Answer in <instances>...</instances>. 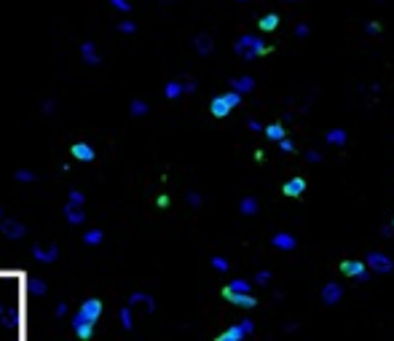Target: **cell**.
<instances>
[{
    "mask_svg": "<svg viewBox=\"0 0 394 341\" xmlns=\"http://www.w3.org/2000/svg\"><path fill=\"white\" fill-rule=\"evenodd\" d=\"M116 30L123 32V35H131V32H137V25H134V22H118Z\"/></svg>",
    "mask_w": 394,
    "mask_h": 341,
    "instance_id": "83f0119b",
    "label": "cell"
},
{
    "mask_svg": "<svg viewBox=\"0 0 394 341\" xmlns=\"http://www.w3.org/2000/svg\"><path fill=\"white\" fill-rule=\"evenodd\" d=\"M282 194L290 196V199L303 196V194H306V180H303V178H290L287 183L282 185Z\"/></svg>",
    "mask_w": 394,
    "mask_h": 341,
    "instance_id": "ba28073f",
    "label": "cell"
},
{
    "mask_svg": "<svg viewBox=\"0 0 394 341\" xmlns=\"http://www.w3.org/2000/svg\"><path fill=\"white\" fill-rule=\"evenodd\" d=\"M341 285L338 282H330V285H324V290H322V298H324V304H338L341 301Z\"/></svg>",
    "mask_w": 394,
    "mask_h": 341,
    "instance_id": "5bb4252c",
    "label": "cell"
},
{
    "mask_svg": "<svg viewBox=\"0 0 394 341\" xmlns=\"http://www.w3.org/2000/svg\"><path fill=\"white\" fill-rule=\"evenodd\" d=\"M209 110H212L215 118H225L233 107H231V102L225 100V94H218V97H212V102H209Z\"/></svg>",
    "mask_w": 394,
    "mask_h": 341,
    "instance_id": "9c48e42d",
    "label": "cell"
},
{
    "mask_svg": "<svg viewBox=\"0 0 394 341\" xmlns=\"http://www.w3.org/2000/svg\"><path fill=\"white\" fill-rule=\"evenodd\" d=\"M239 3H247V0H239Z\"/></svg>",
    "mask_w": 394,
    "mask_h": 341,
    "instance_id": "ee69618b",
    "label": "cell"
},
{
    "mask_svg": "<svg viewBox=\"0 0 394 341\" xmlns=\"http://www.w3.org/2000/svg\"><path fill=\"white\" fill-rule=\"evenodd\" d=\"M102 239H105V231H102V229H89L86 234H83V244H89V247L102 244Z\"/></svg>",
    "mask_w": 394,
    "mask_h": 341,
    "instance_id": "d6986e66",
    "label": "cell"
},
{
    "mask_svg": "<svg viewBox=\"0 0 394 341\" xmlns=\"http://www.w3.org/2000/svg\"><path fill=\"white\" fill-rule=\"evenodd\" d=\"M0 220H3V210H0Z\"/></svg>",
    "mask_w": 394,
    "mask_h": 341,
    "instance_id": "7bdbcfd3",
    "label": "cell"
},
{
    "mask_svg": "<svg viewBox=\"0 0 394 341\" xmlns=\"http://www.w3.org/2000/svg\"><path fill=\"white\" fill-rule=\"evenodd\" d=\"M295 35H298V38H306V35H308V27H306V25H298V30H295Z\"/></svg>",
    "mask_w": 394,
    "mask_h": 341,
    "instance_id": "d590c367",
    "label": "cell"
},
{
    "mask_svg": "<svg viewBox=\"0 0 394 341\" xmlns=\"http://www.w3.org/2000/svg\"><path fill=\"white\" fill-rule=\"evenodd\" d=\"M239 210H242V215H255V212H258V202H255L252 196H247V199H242Z\"/></svg>",
    "mask_w": 394,
    "mask_h": 341,
    "instance_id": "cb8c5ba5",
    "label": "cell"
},
{
    "mask_svg": "<svg viewBox=\"0 0 394 341\" xmlns=\"http://www.w3.org/2000/svg\"><path fill=\"white\" fill-rule=\"evenodd\" d=\"M365 263H368L370 269H375V271H378V274H389V271L394 269L392 258H389V255H384V253H370Z\"/></svg>",
    "mask_w": 394,
    "mask_h": 341,
    "instance_id": "3957f363",
    "label": "cell"
},
{
    "mask_svg": "<svg viewBox=\"0 0 394 341\" xmlns=\"http://www.w3.org/2000/svg\"><path fill=\"white\" fill-rule=\"evenodd\" d=\"M156 204H158V207H169V196H158Z\"/></svg>",
    "mask_w": 394,
    "mask_h": 341,
    "instance_id": "8d00e7d4",
    "label": "cell"
},
{
    "mask_svg": "<svg viewBox=\"0 0 394 341\" xmlns=\"http://www.w3.org/2000/svg\"><path fill=\"white\" fill-rule=\"evenodd\" d=\"M196 89V81H185V92H193Z\"/></svg>",
    "mask_w": 394,
    "mask_h": 341,
    "instance_id": "ab89813d",
    "label": "cell"
},
{
    "mask_svg": "<svg viewBox=\"0 0 394 341\" xmlns=\"http://www.w3.org/2000/svg\"><path fill=\"white\" fill-rule=\"evenodd\" d=\"M222 298H228L231 304H236V306H244V309H252V306L258 304L249 293H228V290H222Z\"/></svg>",
    "mask_w": 394,
    "mask_h": 341,
    "instance_id": "7c38bea8",
    "label": "cell"
},
{
    "mask_svg": "<svg viewBox=\"0 0 394 341\" xmlns=\"http://www.w3.org/2000/svg\"><path fill=\"white\" fill-rule=\"evenodd\" d=\"M327 143L344 145V143H346V132H344V129H333V132H327Z\"/></svg>",
    "mask_w": 394,
    "mask_h": 341,
    "instance_id": "4316f807",
    "label": "cell"
},
{
    "mask_svg": "<svg viewBox=\"0 0 394 341\" xmlns=\"http://www.w3.org/2000/svg\"><path fill=\"white\" fill-rule=\"evenodd\" d=\"M263 132H266V137H268V140H276V143H279V140H284V137H287V132H284V127H282V124H268V127L263 129Z\"/></svg>",
    "mask_w": 394,
    "mask_h": 341,
    "instance_id": "ffe728a7",
    "label": "cell"
},
{
    "mask_svg": "<svg viewBox=\"0 0 394 341\" xmlns=\"http://www.w3.org/2000/svg\"><path fill=\"white\" fill-rule=\"evenodd\" d=\"M81 59L86 62L89 67H97V65H102V54H99V51H97V43H91V41L81 43Z\"/></svg>",
    "mask_w": 394,
    "mask_h": 341,
    "instance_id": "5b68a950",
    "label": "cell"
},
{
    "mask_svg": "<svg viewBox=\"0 0 394 341\" xmlns=\"http://www.w3.org/2000/svg\"><path fill=\"white\" fill-rule=\"evenodd\" d=\"M110 5H113L116 11H123V14H129V11H131V3H129V0H110Z\"/></svg>",
    "mask_w": 394,
    "mask_h": 341,
    "instance_id": "f1b7e54d",
    "label": "cell"
},
{
    "mask_svg": "<svg viewBox=\"0 0 394 341\" xmlns=\"http://www.w3.org/2000/svg\"><path fill=\"white\" fill-rule=\"evenodd\" d=\"M32 255H35V261H41V263H54V261L59 258V247H56V244H49V247L35 244V247H32Z\"/></svg>",
    "mask_w": 394,
    "mask_h": 341,
    "instance_id": "52a82bcc",
    "label": "cell"
},
{
    "mask_svg": "<svg viewBox=\"0 0 394 341\" xmlns=\"http://www.w3.org/2000/svg\"><path fill=\"white\" fill-rule=\"evenodd\" d=\"M287 3H300V0H287Z\"/></svg>",
    "mask_w": 394,
    "mask_h": 341,
    "instance_id": "b9f144b4",
    "label": "cell"
},
{
    "mask_svg": "<svg viewBox=\"0 0 394 341\" xmlns=\"http://www.w3.org/2000/svg\"><path fill=\"white\" fill-rule=\"evenodd\" d=\"M239 56H244V59H258L260 54H268V51H273V46H263V38L258 35H242L236 41V46H233Z\"/></svg>",
    "mask_w": 394,
    "mask_h": 341,
    "instance_id": "7a4b0ae2",
    "label": "cell"
},
{
    "mask_svg": "<svg viewBox=\"0 0 394 341\" xmlns=\"http://www.w3.org/2000/svg\"><path fill=\"white\" fill-rule=\"evenodd\" d=\"M196 51L201 56H209L212 54V49H215V41H212V35H207V32H201V35H196Z\"/></svg>",
    "mask_w": 394,
    "mask_h": 341,
    "instance_id": "4fadbf2b",
    "label": "cell"
},
{
    "mask_svg": "<svg viewBox=\"0 0 394 341\" xmlns=\"http://www.w3.org/2000/svg\"><path fill=\"white\" fill-rule=\"evenodd\" d=\"M67 202H73V204H83V202H86V196H83L78 188H73V191H70V199H67Z\"/></svg>",
    "mask_w": 394,
    "mask_h": 341,
    "instance_id": "4dcf8cb0",
    "label": "cell"
},
{
    "mask_svg": "<svg viewBox=\"0 0 394 341\" xmlns=\"http://www.w3.org/2000/svg\"><path fill=\"white\" fill-rule=\"evenodd\" d=\"M140 301H142V304H145V309H148V312H153V306H156V304H153V298H150V295H148V293H131V298H129V306L140 304Z\"/></svg>",
    "mask_w": 394,
    "mask_h": 341,
    "instance_id": "44dd1931",
    "label": "cell"
},
{
    "mask_svg": "<svg viewBox=\"0 0 394 341\" xmlns=\"http://www.w3.org/2000/svg\"><path fill=\"white\" fill-rule=\"evenodd\" d=\"M46 290H49V288H46L43 280H35V282L30 285V293H35V295H46Z\"/></svg>",
    "mask_w": 394,
    "mask_h": 341,
    "instance_id": "f546056e",
    "label": "cell"
},
{
    "mask_svg": "<svg viewBox=\"0 0 394 341\" xmlns=\"http://www.w3.org/2000/svg\"><path fill=\"white\" fill-rule=\"evenodd\" d=\"M368 32H373V35H378V32H381V25H378V22H368Z\"/></svg>",
    "mask_w": 394,
    "mask_h": 341,
    "instance_id": "e575fe53",
    "label": "cell"
},
{
    "mask_svg": "<svg viewBox=\"0 0 394 341\" xmlns=\"http://www.w3.org/2000/svg\"><path fill=\"white\" fill-rule=\"evenodd\" d=\"M129 110H131V116H145L148 113V102L145 100H131V105H129Z\"/></svg>",
    "mask_w": 394,
    "mask_h": 341,
    "instance_id": "d4e9b609",
    "label": "cell"
},
{
    "mask_svg": "<svg viewBox=\"0 0 394 341\" xmlns=\"http://www.w3.org/2000/svg\"><path fill=\"white\" fill-rule=\"evenodd\" d=\"M54 315H56V317H65V315H67V304H56V306H54Z\"/></svg>",
    "mask_w": 394,
    "mask_h": 341,
    "instance_id": "836d02e7",
    "label": "cell"
},
{
    "mask_svg": "<svg viewBox=\"0 0 394 341\" xmlns=\"http://www.w3.org/2000/svg\"><path fill=\"white\" fill-rule=\"evenodd\" d=\"M252 86H255V81H252L249 76H244V78H233V81H231V89H233V92H239V94L252 92Z\"/></svg>",
    "mask_w": 394,
    "mask_h": 341,
    "instance_id": "ac0fdd59",
    "label": "cell"
},
{
    "mask_svg": "<svg viewBox=\"0 0 394 341\" xmlns=\"http://www.w3.org/2000/svg\"><path fill=\"white\" fill-rule=\"evenodd\" d=\"M102 317V301L99 298H86L81 304V309L73 315L70 325H73V333H75L81 341H91L94 339V328H97V320Z\"/></svg>",
    "mask_w": 394,
    "mask_h": 341,
    "instance_id": "6da1fadb",
    "label": "cell"
},
{
    "mask_svg": "<svg viewBox=\"0 0 394 341\" xmlns=\"http://www.w3.org/2000/svg\"><path fill=\"white\" fill-rule=\"evenodd\" d=\"M392 226H394V218H392Z\"/></svg>",
    "mask_w": 394,
    "mask_h": 341,
    "instance_id": "f6af8a7d",
    "label": "cell"
},
{
    "mask_svg": "<svg viewBox=\"0 0 394 341\" xmlns=\"http://www.w3.org/2000/svg\"><path fill=\"white\" fill-rule=\"evenodd\" d=\"M255 280H258V282H260V285H263V282H268V271H260V274H258V277H255Z\"/></svg>",
    "mask_w": 394,
    "mask_h": 341,
    "instance_id": "74e56055",
    "label": "cell"
},
{
    "mask_svg": "<svg viewBox=\"0 0 394 341\" xmlns=\"http://www.w3.org/2000/svg\"><path fill=\"white\" fill-rule=\"evenodd\" d=\"M0 229H3V236H8V239H22V236H27V226L19 223V220H14V218L3 220Z\"/></svg>",
    "mask_w": 394,
    "mask_h": 341,
    "instance_id": "277c9868",
    "label": "cell"
},
{
    "mask_svg": "<svg viewBox=\"0 0 394 341\" xmlns=\"http://www.w3.org/2000/svg\"><path fill=\"white\" fill-rule=\"evenodd\" d=\"M271 242H273V247H282V250H295V244H298V239L293 234H276Z\"/></svg>",
    "mask_w": 394,
    "mask_h": 341,
    "instance_id": "2e32d148",
    "label": "cell"
},
{
    "mask_svg": "<svg viewBox=\"0 0 394 341\" xmlns=\"http://www.w3.org/2000/svg\"><path fill=\"white\" fill-rule=\"evenodd\" d=\"M338 269H341V274H344V277H354V280H359V277L365 274V261H344Z\"/></svg>",
    "mask_w": 394,
    "mask_h": 341,
    "instance_id": "8fae6325",
    "label": "cell"
},
{
    "mask_svg": "<svg viewBox=\"0 0 394 341\" xmlns=\"http://www.w3.org/2000/svg\"><path fill=\"white\" fill-rule=\"evenodd\" d=\"M62 212H65V218H67V223H70V226H81L83 220H86V212H83V204H73V202H67Z\"/></svg>",
    "mask_w": 394,
    "mask_h": 341,
    "instance_id": "8992f818",
    "label": "cell"
},
{
    "mask_svg": "<svg viewBox=\"0 0 394 341\" xmlns=\"http://www.w3.org/2000/svg\"><path fill=\"white\" fill-rule=\"evenodd\" d=\"M222 290H228V293H249V282L247 280H233L231 285H225Z\"/></svg>",
    "mask_w": 394,
    "mask_h": 341,
    "instance_id": "7402d4cb",
    "label": "cell"
},
{
    "mask_svg": "<svg viewBox=\"0 0 394 341\" xmlns=\"http://www.w3.org/2000/svg\"><path fill=\"white\" fill-rule=\"evenodd\" d=\"M118 320H121V325H123V331H131V306L126 304L121 312H118Z\"/></svg>",
    "mask_w": 394,
    "mask_h": 341,
    "instance_id": "484cf974",
    "label": "cell"
},
{
    "mask_svg": "<svg viewBox=\"0 0 394 341\" xmlns=\"http://www.w3.org/2000/svg\"><path fill=\"white\" fill-rule=\"evenodd\" d=\"M258 27H260V32H273L279 27V14H263L260 16V22H258Z\"/></svg>",
    "mask_w": 394,
    "mask_h": 341,
    "instance_id": "9a60e30c",
    "label": "cell"
},
{
    "mask_svg": "<svg viewBox=\"0 0 394 341\" xmlns=\"http://www.w3.org/2000/svg\"><path fill=\"white\" fill-rule=\"evenodd\" d=\"M70 153L78 158V161H94V158H97V151L89 143H73Z\"/></svg>",
    "mask_w": 394,
    "mask_h": 341,
    "instance_id": "30bf717a",
    "label": "cell"
},
{
    "mask_svg": "<svg viewBox=\"0 0 394 341\" xmlns=\"http://www.w3.org/2000/svg\"><path fill=\"white\" fill-rule=\"evenodd\" d=\"M378 3H384V0H378Z\"/></svg>",
    "mask_w": 394,
    "mask_h": 341,
    "instance_id": "bcb514c9",
    "label": "cell"
},
{
    "mask_svg": "<svg viewBox=\"0 0 394 341\" xmlns=\"http://www.w3.org/2000/svg\"><path fill=\"white\" fill-rule=\"evenodd\" d=\"M54 105H56V102H54V100H49V102H46V107H43V110H46V113H54Z\"/></svg>",
    "mask_w": 394,
    "mask_h": 341,
    "instance_id": "f35d334b",
    "label": "cell"
},
{
    "mask_svg": "<svg viewBox=\"0 0 394 341\" xmlns=\"http://www.w3.org/2000/svg\"><path fill=\"white\" fill-rule=\"evenodd\" d=\"M182 92H185V83L182 81H169L167 86H164V97L167 100H177Z\"/></svg>",
    "mask_w": 394,
    "mask_h": 341,
    "instance_id": "e0dca14e",
    "label": "cell"
},
{
    "mask_svg": "<svg viewBox=\"0 0 394 341\" xmlns=\"http://www.w3.org/2000/svg\"><path fill=\"white\" fill-rule=\"evenodd\" d=\"M279 148H282V153H293V151H295V148H293V143H290L287 137H284V140H279Z\"/></svg>",
    "mask_w": 394,
    "mask_h": 341,
    "instance_id": "d6a6232c",
    "label": "cell"
},
{
    "mask_svg": "<svg viewBox=\"0 0 394 341\" xmlns=\"http://www.w3.org/2000/svg\"><path fill=\"white\" fill-rule=\"evenodd\" d=\"M212 266H215L218 271H228V261H225V258H212Z\"/></svg>",
    "mask_w": 394,
    "mask_h": 341,
    "instance_id": "1f68e13d",
    "label": "cell"
},
{
    "mask_svg": "<svg viewBox=\"0 0 394 341\" xmlns=\"http://www.w3.org/2000/svg\"><path fill=\"white\" fill-rule=\"evenodd\" d=\"M188 199H191V204H201V196H196V194H191Z\"/></svg>",
    "mask_w": 394,
    "mask_h": 341,
    "instance_id": "60d3db41",
    "label": "cell"
},
{
    "mask_svg": "<svg viewBox=\"0 0 394 341\" xmlns=\"http://www.w3.org/2000/svg\"><path fill=\"white\" fill-rule=\"evenodd\" d=\"M14 180H16V183H32V180H38V175L32 172V169H16Z\"/></svg>",
    "mask_w": 394,
    "mask_h": 341,
    "instance_id": "603a6c76",
    "label": "cell"
}]
</instances>
